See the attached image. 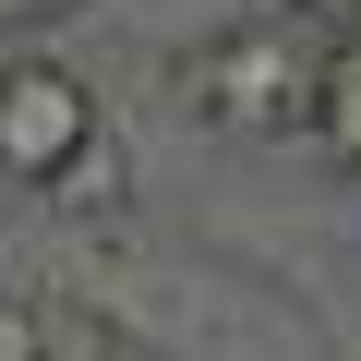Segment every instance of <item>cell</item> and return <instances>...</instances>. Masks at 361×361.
<instances>
[{
  "label": "cell",
  "mask_w": 361,
  "mask_h": 361,
  "mask_svg": "<svg viewBox=\"0 0 361 361\" xmlns=\"http://www.w3.org/2000/svg\"><path fill=\"white\" fill-rule=\"evenodd\" d=\"M289 25H361V0H277Z\"/></svg>",
  "instance_id": "obj_5"
},
{
  "label": "cell",
  "mask_w": 361,
  "mask_h": 361,
  "mask_svg": "<svg viewBox=\"0 0 361 361\" xmlns=\"http://www.w3.org/2000/svg\"><path fill=\"white\" fill-rule=\"evenodd\" d=\"M97 157V85L73 61H0V180L61 193Z\"/></svg>",
  "instance_id": "obj_2"
},
{
  "label": "cell",
  "mask_w": 361,
  "mask_h": 361,
  "mask_svg": "<svg viewBox=\"0 0 361 361\" xmlns=\"http://www.w3.org/2000/svg\"><path fill=\"white\" fill-rule=\"evenodd\" d=\"M193 109L217 121V133H289V121H313V85H325V61L289 37V13L277 25H229L193 73Z\"/></svg>",
  "instance_id": "obj_1"
},
{
  "label": "cell",
  "mask_w": 361,
  "mask_h": 361,
  "mask_svg": "<svg viewBox=\"0 0 361 361\" xmlns=\"http://www.w3.org/2000/svg\"><path fill=\"white\" fill-rule=\"evenodd\" d=\"M313 133H325V157H337V169H361V25L325 49V85H313Z\"/></svg>",
  "instance_id": "obj_3"
},
{
  "label": "cell",
  "mask_w": 361,
  "mask_h": 361,
  "mask_svg": "<svg viewBox=\"0 0 361 361\" xmlns=\"http://www.w3.org/2000/svg\"><path fill=\"white\" fill-rule=\"evenodd\" d=\"M0 361H49V337H37V301H25V289H0Z\"/></svg>",
  "instance_id": "obj_4"
}]
</instances>
